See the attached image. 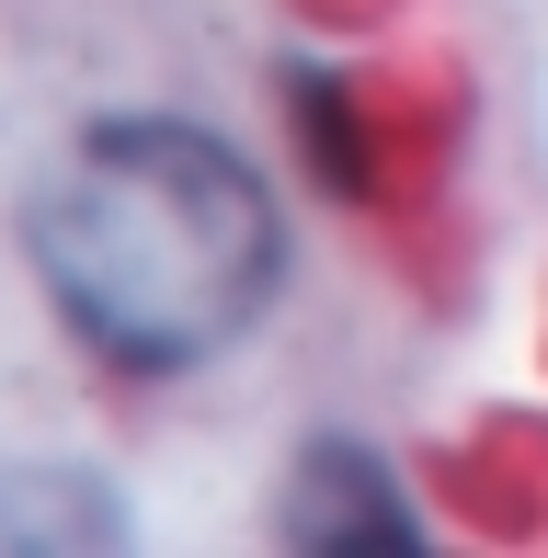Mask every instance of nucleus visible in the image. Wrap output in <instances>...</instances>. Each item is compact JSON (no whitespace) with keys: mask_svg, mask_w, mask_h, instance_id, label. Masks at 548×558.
<instances>
[{"mask_svg":"<svg viewBox=\"0 0 548 558\" xmlns=\"http://www.w3.org/2000/svg\"><path fill=\"white\" fill-rule=\"evenodd\" d=\"M286 536L297 547H422V524L401 513V478L366 445H309L286 478Z\"/></svg>","mask_w":548,"mask_h":558,"instance_id":"obj_2","label":"nucleus"},{"mask_svg":"<svg viewBox=\"0 0 548 558\" xmlns=\"http://www.w3.org/2000/svg\"><path fill=\"white\" fill-rule=\"evenodd\" d=\"M35 274L58 319L115 365H206L274 308L286 228H274L263 171L217 125L183 114H115L58 148L35 183Z\"/></svg>","mask_w":548,"mask_h":558,"instance_id":"obj_1","label":"nucleus"},{"mask_svg":"<svg viewBox=\"0 0 548 558\" xmlns=\"http://www.w3.org/2000/svg\"><path fill=\"white\" fill-rule=\"evenodd\" d=\"M0 490L23 501V513H0V547H69V536H115V513H104V490L92 478H69V468H46V478H0Z\"/></svg>","mask_w":548,"mask_h":558,"instance_id":"obj_3","label":"nucleus"}]
</instances>
